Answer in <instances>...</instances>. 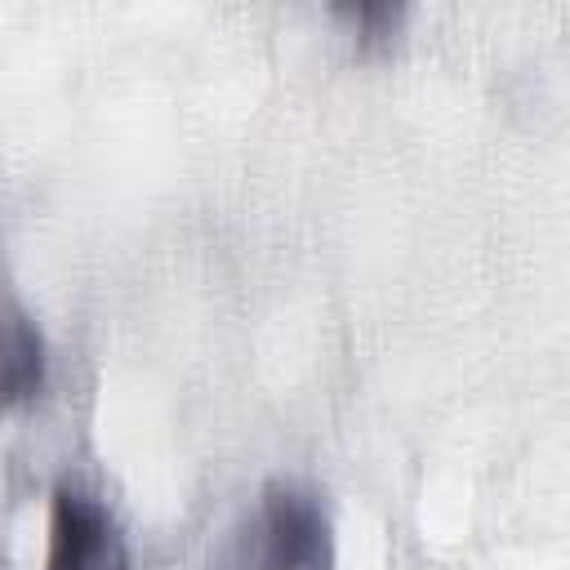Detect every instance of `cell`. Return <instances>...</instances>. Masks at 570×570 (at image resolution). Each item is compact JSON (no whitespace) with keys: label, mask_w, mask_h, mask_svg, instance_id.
Listing matches in <instances>:
<instances>
[{"label":"cell","mask_w":570,"mask_h":570,"mask_svg":"<svg viewBox=\"0 0 570 570\" xmlns=\"http://www.w3.org/2000/svg\"><path fill=\"white\" fill-rule=\"evenodd\" d=\"M45 570H129V548L98 499L67 485L53 490Z\"/></svg>","instance_id":"2"},{"label":"cell","mask_w":570,"mask_h":570,"mask_svg":"<svg viewBox=\"0 0 570 570\" xmlns=\"http://www.w3.org/2000/svg\"><path fill=\"white\" fill-rule=\"evenodd\" d=\"M45 387V338L27 307L0 289V410L36 401Z\"/></svg>","instance_id":"3"},{"label":"cell","mask_w":570,"mask_h":570,"mask_svg":"<svg viewBox=\"0 0 570 570\" xmlns=\"http://www.w3.org/2000/svg\"><path fill=\"white\" fill-rule=\"evenodd\" d=\"M214 570H330V525L312 494L272 485L227 534Z\"/></svg>","instance_id":"1"}]
</instances>
